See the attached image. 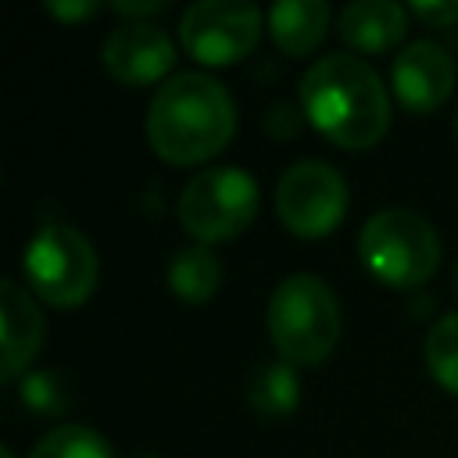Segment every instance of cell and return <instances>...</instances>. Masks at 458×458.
Returning a JSON list of instances; mask_svg holds the SVG:
<instances>
[{"instance_id": "11", "label": "cell", "mask_w": 458, "mask_h": 458, "mask_svg": "<svg viewBox=\"0 0 458 458\" xmlns=\"http://www.w3.org/2000/svg\"><path fill=\"white\" fill-rule=\"evenodd\" d=\"M43 344V315L25 286L14 279L0 283V379H21Z\"/></svg>"}, {"instance_id": "1", "label": "cell", "mask_w": 458, "mask_h": 458, "mask_svg": "<svg viewBox=\"0 0 458 458\" xmlns=\"http://www.w3.org/2000/svg\"><path fill=\"white\" fill-rule=\"evenodd\" d=\"M308 122L340 150L376 147L390 129V93L376 68L351 54L318 57L301 79Z\"/></svg>"}, {"instance_id": "20", "label": "cell", "mask_w": 458, "mask_h": 458, "mask_svg": "<svg viewBox=\"0 0 458 458\" xmlns=\"http://www.w3.org/2000/svg\"><path fill=\"white\" fill-rule=\"evenodd\" d=\"M47 11L57 18V21H82V18H93L100 11V4L93 0H79V4H68V0H50Z\"/></svg>"}, {"instance_id": "22", "label": "cell", "mask_w": 458, "mask_h": 458, "mask_svg": "<svg viewBox=\"0 0 458 458\" xmlns=\"http://www.w3.org/2000/svg\"><path fill=\"white\" fill-rule=\"evenodd\" d=\"M0 458H14V454H11V447H0Z\"/></svg>"}, {"instance_id": "19", "label": "cell", "mask_w": 458, "mask_h": 458, "mask_svg": "<svg viewBox=\"0 0 458 458\" xmlns=\"http://www.w3.org/2000/svg\"><path fill=\"white\" fill-rule=\"evenodd\" d=\"M422 25H433V29H447V25H454L458 21V0H447V4H426V0H415L411 7H408Z\"/></svg>"}, {"instance_id": "10", "label": "cell", "mask_w": 458, "mask_h": 458, "mask_svg": "<svg viewBox=\"0 0 458 458\" xmlns=\"http://www.w3.org/2000/svg\"><path fill=\"white\" fill-rule=\"evenodd\" d=\"M390 89L404 111L429 114L454 89V57L429 39L408 43L390 64Z\"/></svg>"}, {"instance_id": "6", "label": "cell", "mask_w": 458, "mask_h": 458, "mask_svg": "<svg viewBox=\"0 0 458 458\" xmlns=\"http://www.w3.org/2000/svg\"><path fill=\"white\" fill-rule=\"evenodd\" d=\"M258 215V182L240 165L197 172L179 193V222L197 243L240 236Z\"/></svg>"}, {"instance_id": "5", "label": "cell", "mask_w": 458, "mask_h": 458, "mask_svg": "<svg viewBox=\"0 0 458 458\" xmlns=\"http://www.w3.org/2000/svg\"><path fill=\"white\" fill-rule=\"evenodd\" d=\"M21 272L39 301L54 308H75L97 286V250L75 225L50 222L25 243Z\"/></svg>"}, {"instance_id": "13", "label": "cell", "mask_w": 458, "mask_h": 458, "mask_svg": "<svg viewBox=\"0 0 458 458\" xmlns=\"http://www.w3.org/2000/svg\"><path fill=\"white\" fill-rule=\"evenodd\" d=\"M329 29V7L322 0H279L268 11V32L290 57L311 54Z\"/></svg>"}, {"instance_id": "16", "label": "cell", "mask_w": 458, "mask_h": 458, "mask_svg": "<svg viewBox=\"0 0 458 458\" xmlns=\"http://www.w3.org/2000/svg\"><path fill=\"white\" fill-rule=\"evenodd\" d=\"M422 358H426L429 376H433L444 390L458 394V311L440 315V318L429 326Z\"/></svg>"}, {"instance_id": "17", "label": "cell", "mask_w": 458, "mask_h": 458, "mask_svg": "<svg viewBox=\"0 0 458 458\" xmlns=\"http://www.w3.org/2000/svg\"><path fill=\"white\" fill-rule=\"evenodd\" d=\"M29 458H114L107 440L89 426H57L50 429Z\"/></svg>"}, {"instance_id": "21", "label": "cell", "mask_w": 458, "mask_h": 458, "mask_svg": "<svg viewBox=\"0 0 458 458\" xmlns=\"http://www.w3.org/2000/svg\"><path fill=\"white\" fill-rule=\"evenodd\" d=\"M114 11H118V14H157V11H165V4H161V0H147V4H114Z\"/></svg>"}, {"instance_id": "7", "label": "cell", "mask_w": 458, "mask_h": 458, "mask_svg": "<svg viewBox=\"0 0 458 458\" xmlns=\"http://www.w3.org/2000/svg\"><path fill=\"white\" fill-rule=\"evenodd\" d=\"M276 215L301 240L329 236L347 215L344 175L318 157H304L290 165L276 186Z\"/></svg>"}, {"instance_id": "18", "label": "cell", "mask_w": 458, "mask_h": 458, "mask_svg": "<svg viewBox=\"0 0 458 458\" xmlns=\"http://www.w3.org/2000/svg\"><path fill=\"white\" fill-rule=\"evenodd\" d=\"M18 397L36 415H61L68 408V390H64V383H61V376L54 369L25 372L18 379Z\"/></svg>"}, {"instance_id": "15", "label": "cell", "mask_w": 458, "mask_h": 458, "mask_svg": "<svg viewBox=\"0 0 458 458\" xmlns=\"http://www.w3.org/2000/svg\"><path fill=\"white\" fill-rule=\"evenodd\" d=\"M247 401L258 415H268V419H279V415H290L301 401V379L293 372L290 361H272V365H261L254 376H250V386H247Z\"/></svg>"}, {"instance_id": "14", "label": "cell", "mask_w": 458, "mask_h": 458, "mask_svg": "<svg viewBox=\"0 0 458 458\" xmlns=\"http://www.w3.org/2000/svg\"><path fill=\"white\" fill-rule=\"evenodd\" d=\"M218 286H222V261L211 247L193 243V247H182L168 261V290L175 297H182L186 304L211 301Z\"/></svg>"}, {"instance_id": "2", "label": "cell", "mask_w": 458, "mask_h": 458, "mask_svg": "<svg viewBox=\"0 0 458 458\" xmlns=\"http://www.w3.org/2000/svg\"><path fill=\"white\" fill-rule=\"evenodd\" d=\"M236 132V107L225 86L204 72H175L157 86L147 111V140L168 165H200Z\"/></svg>"}, {"instance_id": "24", "label": "cell", "mask_w": 458, "mask_h": 458, "mask_svg": "<svg viewBox=\"0 0 458 458\" xmlns=\"http://www.w3.org/2000/svg\"><path fill=\"white\" fill-rule=\"evenodd\" d=\"M454 140H458V118H454Z\"/></svg>"}, {"instance_id": "4", "label": "cell", "mask_w": 458, "mask_h": 458, "mask_svg": "<svg viewBox=\"0 0 458 458\" xmlns=\"http://www.w3.org/2000/svg\"><path fill=\"white\" fill-rule=\"evenodd\" d=\"M358 258L372 279L390 290L422 286L440 265V240L437 229L408 211V208H383L376 211L358 236Z\"/></svg>"}, {"instance_id": "25", "label": "cell", "mask_w": 458, "mask_h": 458, "mask_svg": "<svg viewBox=\"0 0 458 458\" xmlns=\"http://www.w3.org/2000/svg\"><path fill=\"white\" fill-rule=\"evenodd\" d=\"M140 458H154V454H140Z\"/></svg>"}, {"instance_id": "12", "label": "cell", "mask_w": 458, "mask_h": 458, "mask_svg": "<svg viewBox=\"0 0 458 458\" xmlns=\"http://www.w3.org/2000/svg\"><path fill=\"white\" fill-rule=\"evenodd\" d=\"M408 32V7L394 0H354L340 14V39L358 54H386Z\"/></svg>"}, {"instance_id": "3", "label": "cell", "mask_w": 458, "mask_h": 458, "mask_svg": "<svg viewBox=\"0 0 458 458\" xmlns=\"http://www.w3.org/2000/svg\"><path fill=\"white\" fill-rule=\"evenodd\" d=\"M265 318L279 358L290 365H318L340 340V304L311 272L286 276L272 290Z\"/></svg>"}, {"instance_id": "23", "label": "cell", "mask_w": 458, "mask_h": 458, "mask_svg": "<svg viewBox=\"0 0 458 458\" xmlns=\"http://www.w3.org/2000/svg\"><path fill=\"white\" fill-rule=\"evenodd\" d=\"M454 293H458V265H454Z\"/></svg>"}, {"instance_id": "8", "label": "cell", "mask_w": 458, "mask_h": 458, "mask_svg": "<svg viewBox=\"0 0 458 458\" xmlns=\"http://www.w3.org/2000/svg\"><path fill=\"white\" fill-rule=\"evenodd\" d=\"M182 50L211 68L243 61L261 39V11L243 0H200L179 21Z\"/></svg>"}, {"instance_id": "9", "label": "cell", "mask_w": 458, "mask_h": 458, "mask_svg": "<svg viewBox=\"0 0 458 458\" xmlns=\"http://www.w3.org/2000/svg\"><path fill=\"white\" fill-rule=\"evenodd\" d=\"M100 61L107 75L122 86H150V82H168L172 64H175V47L172 39L147 21H122L118 29L107 32L100 47Z\"/></svg>"}]
</instances>
